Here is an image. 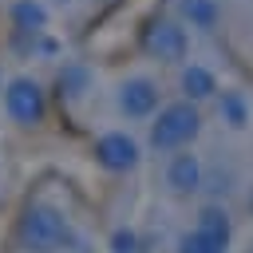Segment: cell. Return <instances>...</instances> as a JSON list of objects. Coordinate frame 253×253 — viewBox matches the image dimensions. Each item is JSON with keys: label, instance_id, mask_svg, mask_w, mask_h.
I'll use <instances>...</instances> for the list:
<instances>
[{"label": "cell", "instance_id": "obj_4", "mask_svg": "<svg viewBox=\"0 0 253 253\" xmlns=\"http://www.w3.org/2000/svg\"><path fill=\"white\" fill-rule=\"evenodd\" d=\"M4 107H8V115H12L16 123H24V126L40 123V119H43V91H40V83L28 79V75L12 79L8 91H4Z\"/></svg>", "mask_w": 253, "mask_h": 253}, {"label": "cell", "instance_id": "obj_2", "mask_svg": "<svg viewBox=\"0 0 253 253\" xmlns=\"http://www.w3.org/2000/svg\"><path fill=\"white\" fill-rule=\"evenodd\" d=\"M63 237H67V221H63V213L55 206H43L40 202L20 221V241H24L28 253H55L63 245Z\"/></svg>", "mask_w": 253, "mask_h": 253}, {"label": "cell", "instance_id": "obj_16", "mask_svg": "<svg viewBox=\"0 0 253 253\" xmlns=\"http://www.w3.org/2000/svg\"><path fill=\"white\" fill-rule=\"evenodd\" d=\"M249 202H253V198H249Z\"/></svg>", "mask_w": 253, "mask_h": 253}, {"label": "cell", "instance_id": "obj_6", "mask_svg": "<svg viewBox=\"0 0 253 253\" xmlns=\"http://www.w3.org/2000/svg\"><path fill=\"white\" fill-rule=\"evenodd\" d=\"M146 47H150L158 59L178 63V59L186 55V47H190V36H186V28H182L178 20H158V24H150V32H146Z\"/></svg>", "mask_w": 253, "mask_h": 253}, {"label": "cell", "instance_id": "obj_12", "mask_svg": "<svg viewBox=\"0 0 253 253\" xmlns=\"http://www.w3.org/2000/svg\"><path fill=\"white\" fill-rule=\"evenodd\" d=\"M12 20H16L20 28H32V32H36V28L47 24V8H43L40 0H16V4H12Z\"/></svg>", "mask_w": 253, "mask_h": 253}, {"label": "cell", "instance_id": "obj_8", "mask_svg": "<svg viewBox=\"0 0 253 253\" xmlns=\"http://www.w3.org/2000/svg\"><path fill=\"white\" fill-rule=\"evenodd\" d=\"M178 87H182L186 103H198V99H210V95H217V75H213L206 63H186V67H182V79H178Z\"/></svg>", "mask_w": 253, "mask_h": 253}, {"label": "cell", "instance_id": "obj_11", "mask_svg": "<svg viewBox=\"0 0 253 253\" xmlns=\"http://www.w3.org/2000/svg\"><path fill=\"white\" fill-rule=\"evenodd\" d=\"M178 12L190 28H213L217 16H221L217 0H178Z\"/></svg>", "mask_w": 253, "mask_h": 253}, {"label": "cell", "instance_id": "obj_9", "mask_svg": "<svg viewBox=\"0 0 253 253\" xmlns=\"http://www.w3.org/2000/svg\"><path fill=\"white\" fill-rule=\"evenodd\" d=\"M194 229L206 233V237H213V241H221V245H229V233H233L229 213H225V206H217V202H210V206L198 210V225H194Z\"/></svg>", "mask_w": 253, "mask_h": 253}, {"label": "cell", "instance_id": "obj_14", "mask_svg": "<svg viewBox=\"0 0 253 253\" xmlns=\"http://www.w3.org/2000/svg\"><path fill=\"white\" fill-rule=\"evenodd\" d=\"M178 253H225V245L206 237V233H198V229H190V233L178 237Z\"/></svg>", "mask_w": 253, "mask_h": 253}, {"label": "cell", "instance_id": "obj_5", "mask_svg": "<svg viewBox=\"0 0 253 253\" xmlns=\"http://www.w3.org/2000/svg\"><path fill=\"white\" fill-rule=\"evenodd\" d=\"M119 107L123 115L130 119H150L158 111V83L150 75H130L123 87H119Z\"/></svg>", "mask_w": 253, "mask_h": 253}, {"label": "cell", "instance_id": "obj_3", "mask_svg": "<svg viewBox=\"0 0 253 253\" xmlns=\"http://www.w3.org/2000/svg\"><path fill=\"white\" fill-rule=\"evenodd\" d=\"M138 158H142L138 142H134L130 134H123V130H107V134L95 138V162H99L103 170L123 174V170H134Z\"/></svg>", "mask_w": 253, "mask_h": 253}, {"label": "cell", "instance_id": "obj_7", "mask_svg": "<svg viewBox=\"0 0 253 253\" xmlns=\"http://www.w3.org/2000/svg\"><path fill=\"white\" fill-rule=\"evenodd\" d=\"M166 186H170L174 194H194V190H202V158H198L190 146H182L178 154H170V162H166Z\"/></svg>", "mask_w": 253, "mask_h": 253}, {"label": "cell", "instance_id": "obj_13", "mask_svg": "<svg viewBox=\"0 0 253 253\" xmlns=\"http://www.w3.org/2000/svg\"><path fill=\"white\" fill-rule=\"evenodd\" d=\"M87 83H91V75H87V67H79V63H67V67L59 71V87H63L67 99H79V95L87 91Z\"/></svg>", "mask_w": 253, "mask_h": 253}, {"label": "cell", "instance_id": "obj_10", "mask_svg": "<svg viewBox=\"0 0 253 253\" xmlns=\"http://www.w3.org/2000/svg\"><path fill=\"white\" fill-rule=\"evenodd\" d=\"M217 115H221V123L233 126V130H245L249 119H253L249 99H245L241 91H221V99H217Z\"/></svg>", "mask_w": 253, "mask_h": 253}, {"label": "cell", "instance_id": "obj_15", "mask_svg": "<svg viewBox=\"0 0 253 253\" xmlns=\"http://www.w3.org/2000/svg\"><path fill=\"white\" fill-rule=\"evenodd\" d=\"M111 253H142V241L134 229H115L111 233Z\"/></svg>", "mask_w": 253, "mask_h": 253}, {"label": "cell", "instance_id": "obj_1", "mask_svg": "<svg viewBox=\"0 0 253 253\" xmlns=\"http://www.w3.org/2000/svg\"><path fill=\"white\" fill-rule=\"evenodd\" d=\"M198 130H202V115H198L194 103L182 99V103H170V107H162L154 115V123H150V146L154 150H182V146H190L198 138Z\"/></svg>", "mask_w": 253, "mask_h": 253}]
</instances>
